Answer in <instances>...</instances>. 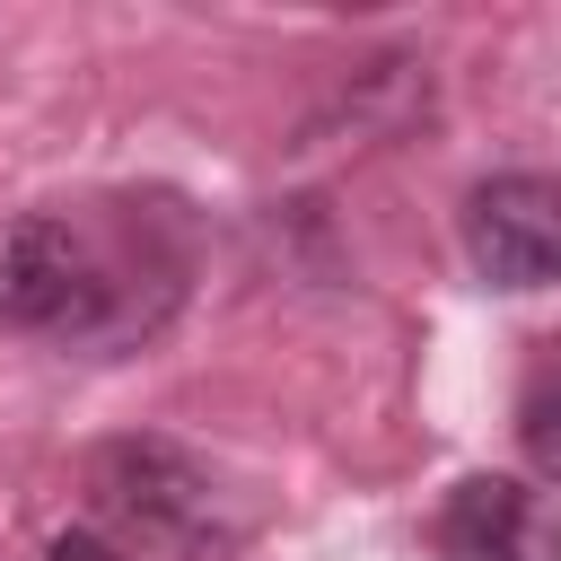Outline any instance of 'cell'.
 Returning a JSON list of instances; mask_svg holds the SVG:
<instances>
[{"label": "cell", "mask_w": 561, "mask_h": 561, "mask_svg": "<svg viewBox=\"0 0 561 561\" xmlns=\"http://www.w3.org/2000/svg\"><path fill=\"white\" fill-rule=\"evenodd\" d=\"M88 491H96V508L123 517L140 543H167V552H193V561L219 552V543H237V517H228L219 482H210L175 438H114V447H96Z\"/></svg>", "instance_id": "2"}, {"label": "cell", "mask_w": 561, "mask_h": 561, "mask_svg": "<svg viewBox=\"0 0 561 561\" xmlns=\"http://www.w3.org/2000/svg\"><path fill=\"white\" fill-rule=\"evenodd\" d=\"M44 561H123V552H114L105 535H88V526H70V535H53V552H44Z\"/></svg>", "instance_id": "6"}, {"label": "cell", "mask_w": 561, "mask_h": 561, "mask_svg": "<svg viewBox=\"0 0 561 561\" xmlns=\"http://www.w3.org/2000/svg\"><path fill=\"white\" fill-rule=\"evenodd\" d=\"M517 447L535 473H561V342H535L517 377Z\"/></svg>", "instance_id": "5"}, {"label": "cell", "mask_w": 561, "mask_h": 561, "mask_svg": "<svg viewBox=\"0 0 561 561\" xmlns=\"http://www.w3.org/2000/svg\"><path fill=\"white\" fill-rule=\"evenodd\" d=\"M465 263L491 289H552L561 280V175L508 167L465 193Z\"/></svg>", "instance_id": "3"}, {"label": "cell", "mask_w": 561, "mask_h": 561, "mask_svg": "<svg viewBox=\"0 0 561 561\" xmlns=\"http://www.w3.org/2000/svg\"><path fill=\"white\" fill-rule=\"evenodd\" d=\"M0 324L44 342H114L149 324L123 289V263L105 237L70 210H18L0 219Z\"/></svg>", "instance_id": "1"}, {"label": "cell", "mask_w": 561, "mask_h": 561, "mask_svg": "<svg viewBox=\"0 0 561 561\" xmlns=\"http://www.w3.org/2000/svg\"><path fill=\"white\" fill-rule=\"evenodd\" d=\"M430 543L447 561H561V508L517 473H465L438 500Z\"/></svg>", "instance_id": "4"}]
</instances>
